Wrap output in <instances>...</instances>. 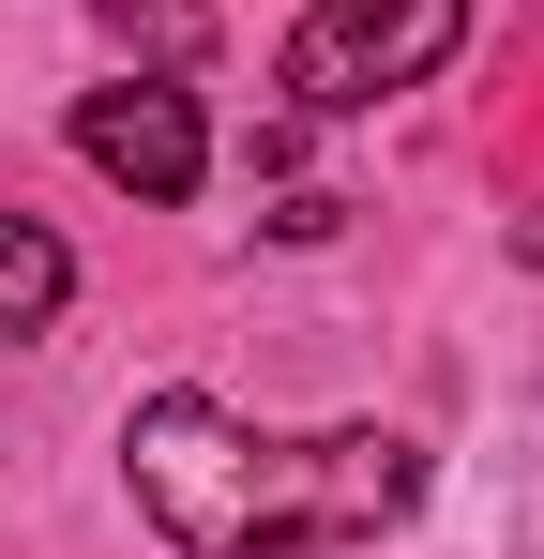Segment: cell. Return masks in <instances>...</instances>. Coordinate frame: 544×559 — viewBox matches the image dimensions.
Here are the masks:
<instances>
[{
  "label": "cell",
  "mask_w": 544,
  "mask_h": 559,
  "mask_svg": "<svg viewBox=\"0 0 544 559\" xmlns=\"http://www.w3.org/2000/svg\"><path fill=\"white\" fill-rule=\"evenodd\" d=\"M106 31L152 61H212V0H106Z\"/></svg>",
  "instance_id": "obj_5"
},
{
  "label": "cell",
  "mask_w": 544,
  "mask_h": 559,
  "mask_svg": "<svg viewBox=\"0 0 544 559\" xmlns=\"http://www.w3.org/2000/svg\"><path fill=\"white\" fill-rule=\"evenodd\" d=\"M76 152L106 167V182H137L152 212H181V197H197V167H212L197 106H181V92H152V76H137V92H91V106H76Z\"/></svg>",
  "instance_id": "obj_3"
},
{
  "label": "cell",
  "mask_w": 544,
  "mask_h": 559,
  "mask_svg": "<svg viewBox=\"0 0 544 559\" xmlns=\"http://www.w3.org/2000/svg\"><path fill=\"white\" fill-rule=\"evenodd\" d=\"M469 31V0H318L287 31V106H378V92H424Z\"/></svg>",
  "instance_id": "obj_2"
},
{
  "label": "cell",
  "mask_w": 544,
  "mask_h": 559,
  "mask_svg": "<svg viewBox=\"0 0 544 559\" xmlns=\"http://www.w3.org/2000/svg\"><path fill=\"white\" fill-rule=\"evenodd\" d=\"M61 302H76V258H61V227L0 212V348H15V333H46Z\"/></svg>",
  "instance_id": "obj_4"
},
{
  "label": "cell",
  "mask_w": 544,
  "mask_h": 559,
  "mask_svg": "<svg viewBox=\"0 0 544 559\" xmlns=\"http://www.w3.org/2000/svg\"><path fill=\"white\" fill-rule=\"evenodd\" d=\"M121 454H137V514H152L181 559H333V545H363V530H393L409 484H424V454L378 439V424L258 439V424H227L212 393H152Z\"/></svg>",
  "instance_id": "obj_1"
}]
</instances>
